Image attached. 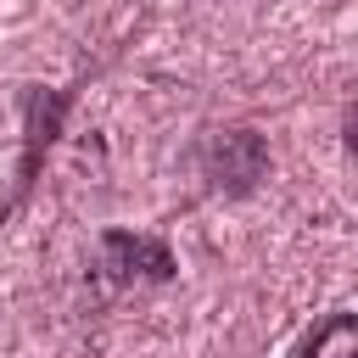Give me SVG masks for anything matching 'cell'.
Wrapping results in <instances>:
<instances>
[{"instance_id":"6da1fadb","label":"cell","mask_w":358,"mask_h":358,"mask_svg":"<svg viewBox=\"0 0 358 358\" xmlns=\"http://www.w3.org/2000/svg\"><path fill=\"white\" fill-rule=\"evenodd\" d=\"M201 162H207V179L213 185H229V190H246L257 173H263V140L252 134V129H224V134H213L207 140V151H201Z\"/></svg>"},{"instance_id":"7a4b0ae2","label":"cell","mask_w":358,"mask_h":358,"mask_svg":"<svg viewBox=\"0 0 358 358\" xmlns=\"http://www.w3.org/2000/svg\"><path fill=\"white\" fill-rule=\"evenodd\" d=\"M101 268H112V280H168L173 274V257L162 241H145V235H123V229H106L101 235Z\"/></svg>"},{"instance_id":"3957f363","label":"cell","mask_w":358,"mask_h":358,"mask_svg":"<svg viewBox=\"0 0 358 358\" xmlns=\"http://www.w3.org/2000/svg\"><path fill=\"white\" fill-rule=\"evenodd\" d=\"M291 358H358V319L352 313H330L324 324H313L291 347Z\"/></svg>"}]
</instances>
